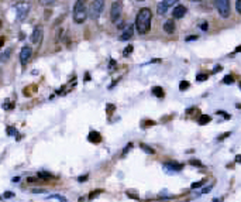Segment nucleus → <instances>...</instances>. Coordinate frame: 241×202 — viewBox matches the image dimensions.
Wrapping results in <instances>:
<instances>
[{
  "instance_id": "34",
  "label": "nucleus",
  "mask_w": 241,
  "mask_h": 202,
  "mask_svg": "<svg viewBox=\"0 0 241 202\" xmlns=\"http://www.w3.org/2000/svg\"><path fill=\"white\" fill-rule=\"evenodd\" d=\"M38 2H40V3L42 4V6H44V4H51V3H54L55 0H38Z\"/></svg>"
},
{
  "instance_id": "29",
  "label": "nucleus",
  "mask_w": 241,
  "mask_h": 202,
  "mask_svg": "<svg viewBox=\"0 0 241 202\" xmlns=\"http://www.w3.org/2000/svg\"><path fill=\"white\" fill-rule=\"evenodd\" d=\"M3 109H6V110H9V109H13V103H11V102H9V100H6V102L3 103Z\"/></svg>"
},
{
  "instance_id": "44",
  "label": "nucleus",
  "mask_w": 241,
  "mask_h": 202,
  "mask_svg": "<svg viewBox=\"0 0 241 202\" xmlns=\"http://www.w3.org/2000/svg\"><path fill=\"white\" fill-rule=\"evenodd\" d=\"M190 2H193V3H197V2H202V0H190Z\"/></svg>"
},
{
  "instance_id": "32",
  "label": "nucleus",
  "mask_w": 241,
  "mask_h": 202,
  "mask_svg": "<svg viewBox=\"0 0 241 202\" xmlns=\"http://www.w3.org/2000/svg\"><path fill=\"white\" fill-rule=\"evenodd\" d=\"M127 195L130 196V198H134V199H140L138 198V195L135 194V192H133V191H127Z\"/></svg>"
},
{
  "instance_id": "24",
  "label": "nucleus",
  "mask_w": 241,
  "mask_h": 202,
  "mask_svg": "<svg viewBox=\"0 0 241 202\" xmlns=\"http://www.w3.org/2000/svg\"><path fill=\"white\" fill-rule=\"evenodd\" d=\"M199 28H200L202 31H207V30H209L207 21H200V23H199Z\"/></svg>"
},
{
  "instance_id": "36",
  "label": "nucleus",
  "mask_w": 241,
  "mask_h": 202,
  "mask_svg": "<svg viewBox=\"0 0 241 202\" xmlns=\"http://www.w3.org/2000/svg\"><path fill=\"white\" fill-rule=\"evenodd\" d=\"M14 196V194L11 191H7V192H4V198H13Z\"/></svg>"
},
{
  "instance_id": "41",
  "label": "nucleus",
  "mask_w": 241,
  "mask_h": 202,
  "mask_svg": "<svg viewBox=\"0 0 241 202\" xmlns=\"http://www.w3.org/2000/svg\"><path fill=\"white\" fill-rule=\"evenodd\" d=\"M197 37L196 36H192V37H186V41H193V40H196Z\"/></svg>"
},
{
  "instance_id": "6",
  "label": "nucleus",
  "mask_w": 241,
  "mask_h": 202,
  "mask_svg": "<svg viewBox=\"0 0 241 202\" xmlns=\"http://www.w3.org/2000/svg\"><path fill=\"white\" fill-rule=\"evenodd\" d=\"M179 0H162L159 4L157 6V10H158V14H165V13H168V10L172 7V6H175L178 3Z\"/></svg>"
},
{
  "instance_id": "43",
  "label": "nucleus",
  "mask_w": 241,
  "mask_h": 202,
  "mask_svg": "<svg viewBox=\"0 0 241 202\" xmlns=\"http://www.w3.org/2000/svg\"><path fill=\"white\" fill-rule=\"evenodd\" d=\"M3 44H4V38L3 37H0V48L3 47Z\"/></svg>"
},
{
  "instance_id": "21",
  "label": "nucleus",
  "mask_w": 241,
  "mask_h": 202,
  "mask_svg": "<svg viewBox=\"0 0 241 202\" xmlns=\"http://www.w3.org/2000/svg\"><path fill=\"white\" fill-rule=\"evenodd\" d=\"M140 147H141V148H143V150L145 151V153H148V154H154V153H155V151H154L150 146H147V144H144V143L140 144Z\"/></svg>"
},
{
  "instance_id": "37",
  "label": "nucleus",
  "mask_w": 241,
  "mask_h": 202,
  "mask_svg": "<svg viewBox=\"0 0 241 202\" xmlns=\"http://www.w3.org/2000/svg\"><path fill=\"white\" fill-rule=\"evenodd\" d=\"M230 134H231V133H224V134H220V136H219V140L226 139V137H227V136H230Z\"/></svg>"
},
{
  "instance_id": "45",
  "label": "nucleus",
  "mask_w": 241,
  "mask_h": 202,
  "mask_svg": "<svg viewBox=\"0 0 241 202\" xmlns=\"http://www.w3.org/2000/svg\"><path fill=\"white\" fill-rule=\"evenodd\" d=\"M0 28H2V20H0Z\"/></svg>"
},
{
  "instance_id": "12",
  "label": "nucleus",
  "mask_w": 241,
  "mask_h": 202,
  "mask_svg": "<svg viewBox=\"0 0 241 202\" xmlns=\"http://www.w3.org/2000/svg\"><path fill=\"white\" fill-rule=\"evenodd\" d=\"M188 9L185 7V6H182V4H179V6H176L175 9H173V11H172V16L175 18H182L183 16L186 14Z\"/></svg>"
},
{
  "instance_id": "30",
  "label": "nucleus",
  "mask_w": 241,
  "mask_h": 202,
  "mask_svg": "<svg viewBox=\"0 0 241 202\" xmlns=\"http://www.w3.org/2000/svg\"><path fill=\"white\" fill-rule=\"evenodd\" d=\"M188 86H189V82L183 81L182 84H181V86H179V89H181V91H185V89H188Z\"/></svg>"
},
{
  "instance_id": "17",
  "label": "nucleus",
  "mask_w": 241,
  "mask_h": 202,
  "mask_svg": "<svg viewBox=\"0 0 241 202\" xmlns=\"http://www.w3.org/2000/svg\"><path fill=\"white\" fill-rule=\"evenodd\" d=\"M210 120H212V118H210V116H207V114H202L200 118H199V125H200V126L207 125Z\"/></svg>"
},
{
  "instance_id": "22",
  "label": "nucleus",
  "mask_w": 241,
  "mask_h": 202,
  "mask_svg": "<svg viewBox=\"0 0 241 202\" xmlns=\"http://www.w3.org/2000/svg\"><path fill=\"white\" fill-rule=\"evenodd\" d=\"M7 134H11V136H16L17 139H20V136H18L17 130H16L14 127H7Z\"/></svg>"
},
{
  "instance_id": "20",
  "label": "nucleus",
  "mask_w": 241,
  "mask_h": 202,
  "mask_svg": "<svg viewBox=\"0 0 241 202\" xmlns=\"http://www.w3.org/2000/svg\"><path fill=\"white\" fill-rule=\"evenodd\" d=\"M212 185H209V187H205V188H202V189H200V191H197V196H200V195H205V194H207V192H210V191H212Z\"/></svg>"
},
{
  "instance_id": "46",
  "label": "nucleus",
  "mask_w": 241,
  "mask_h": 202,
  "mask_svg": "<svg viewBox=\"0 0 241 202\" xmlns=\"http://www.w3.org/2000/svg\"><path fill=\"white\" fill-rule=\"evenodd\" d=\"M138 2H144V0H138Z\"/></svg>"
},
{
  "instance_id": "42",
  "label": "nucleus",
  "mask_w": 241,
  "mask_h": 202,
  "mask_svg": "<svg viewBox=\"0 0 241 202\" xmlns=\"http://www.w3.org/2000/svg\"><path fill=\"white\" fill-rule=\"evenodd\" d=\"M86 178H88V175H82V177H79L78 180H79L80 182H82V181H85V180H86Z\"/></svg>"
},
{
  "instance_id": "10",
  "label": "nucleus",
  "mask_w": 241,
  "mask_h": 202,
  "mask_svg": "<svg viewBox=\"0 0 241 202\" xmlns=\"http://www.w3.org/2000/svg\"><path fill=\"white\" fill-rule=\"evenodd\" d=\"M133 36H134V26H133V24H128V26L126 27V30H123V34L120 36V41H128Z\"/></svg>"
},
{
  "instance_id": "31",
  "label": "nucleus",
  "mask_w": 241,
  "mask_h": 202,
  "mask_svg": "<svg viewBox=\"0 0 241 202\" xmlns=\"http://www.w3.org/2000/svg\"><path fill=\"white\" fill-rule=\"evenodd\" d=\"M99 194H102V189H97V191H95V192H92V195H89V199H93V198H96Z\"/></svg>"
},
{
  "instance_id": "5",
  "label": "nucleus",
  "mask_w": 241,
  "mask_h": 202,
  "mask_svg": "<svg viewBox=\"0 0 241 202\" xmlns=\"http://www.w3.org/2000/svg\"><path fill=\"white\" fill-rule=\"evenodd\" d=\"M214 4L217 10H219V14L221 17L227 18L230 16V11H231V7H230V0H214Z\"/></svg>"
},
{
  "instance_id": "16",
  "label": "nucleus",
  "mask_w": 241,
  "mask_h": 202,
  "mask_svg": "<svg viewBox=\"0 0 241 202\" xmlns=\"http://www.w3.org/2000/svg\"><path fill=\"white\" fill-rule=\"evenodd\" d=\"M47 201H61V202H66L68 199L65 196H61V195H49L47 198Z\"/></svg>"
},
{
  "instance_id": "3",
  "label": "nucleus",
  "mask_w": 241,
  "mask_h": 202,
  "mask_svg": "<svg viewBox=\"0 0 241 202\" xmlns=\"http://www.w3.org/2000/svg\"><path fill=\"white\" fill-rule=\"evenodd\" d=\"M103 10H104V0H93L88 11V16L92 20H97L103 13Z\"/></svg>"
},
{
  "instance_id": "19",
  "label": "nucleus",
  "mask_w": 241,
  "mask_h": 202,
  "mask_svg": "<svg viewBox=\"0 0 241 202\" xmlns=\"http://www.w3.org/2000/svg\"><path fill=\"white\" fill-rule=\"evenodd\" d=\"M10 54H11V50H7L6 52H3V54L0 55V62H6L9 59V57H10Z\"/></svg>"
},
{
  "instance_id": "38",
  "label": "nucleus",
  "mask_w": 241,
  "mask_h": 202,
  "mask_svg": "<svg viewBox=\"0 0 241 202\" xmlns=\"http://www.w3.org/2000/svg\"><path fill=\"white\" fill-rule=\"evenodd\" d=\"M33 194H45V191H42V189H33Z\"/></svg>"
},
{
  "instance_id": "40",
  "label": "nucleus",
  "mask_w": 241,
  "mask_h": 202,
  "mask_svg": "<svg viewBox=\"0 0 241 202\" xmlns=\"http://www.w3.org/2000/svg\"><path fill=\"white\" fill-rule=\"evenodd\" d=\"M221 69V66L220 65H217V66H214V69H213V73H216V72H219V71Z\"/></svg>"
},
{
  "instance_id": "14",
  "label": "nucleus",
  "mask_w": 241,
  "mask_h": 202,
  "mask_svg": "<svg viewBox=\"0 0 241 202\" xmlns=\"http://www.w3.org/2000/svg\"><path fill=\"white\" fill-rule=\"evenodd\" d=\"M88 140L90 143H100V141H102V136H100V133H97V132H90L88 134Z\"/></svg>"
},
{
  "instance_id": "9",
  "label": "nucleus",
  "mask_w": 241,
  "mask_h": 202,
  "mask_svg": "<svg viewBox=\"0 0 241 202\" xmlns=\"http://www.w3.org/2000/svg\"><path fill=\"white\" fill-rule=\"evenodd\" d=\"M182 168H183V164H179V163H175V161H168L164 164V170L165 171H169V173H179Z\"/></svg>"
},
{
  "instance_id": "1",
  "label": "nucleus",
  "mask_w": 241,
  "mask_h": 202,
  "mask_svg": "<svg viewBox=\"0 0 241 202\" xmlns=\"http://www.w3.org/2000/svg\"><path fill=\"white\" fill-rule=\"evenodd\" d=\"M151 18H152V13H151L150 9H147V7H143L137 13V17H135V28H137L138 34L144 36V34H147L150 31Z\"/></svg>"
},
{
  "instance_id": "11",
  "label": "nucleus",
  "mask_w": 241,
  "mask_h": 202,
  "mask_svg": "<svg viewBox=\"0 0 241 202\" xmlns=\"http://www.w3.org/2000/svg\"><path fill=\"white\" fill-rule=\"evenodd\" d=\"M41 38H42V30H41V27H35L33 34H31V37H30V41H31L33 44H38L41 41Z\"/></svg>"
},
{
  "instance_id": "18",
  "label": "nucleus",
  "mask_w": 241,
  "mask_h": 202,
  "mask_svg": "<svg viewBox=\"0 0 241 202\" xmlns=\"http://www.w3.org/2000/svg\"><path fill=\"white\" fill-rule=\"evenodd\" d=\"M38 178H41V180H51L52 175L48 174L47 171H40V173H38Z\"/></svg>"
},
{
  "instance_id": "8",
  "label": "nucleus",
  "mask_w": 241,
  "mask_h": 202,
  "mask_svg": "<svg viewBox=\"0 0 241 202\" xmlns=\"http://www.w3.org/2000/svg\"><path fill=\"white\" fill-rule=\"evenodd\" d=\"M16 10H17V20H18V21H21V20H24V18L27 17V14H28L30 4L20 3V4H17V6H16Z\"/></svg>"
},
{
  "instance_id": "13",
  "label": "nucleus",
  "mask_w": 241,
  "mask_h": 202,
  "mask_svg": "<svg viewBox=\"0 0 241 202\" xmlns=\"http://www.w3.org/2000/svg\"><path fill=\"white\" fill-rule=\"evenodd\" d=\"M164 31L168 34L175 33V23H173V20H166L164 23Z\"/></svg>"
},
{
  "instance_id": "27",
  "label": "nucleus",
  "mask_w": 241,
  "mask_h": 202,
  "mask_svg": "<svg viewBox=\"0 0 241 202\" xmlns=\"http://www.w3.org/2000/svg\"><path fill=\"white\" fill-rule=\"evenodd\" d=\"M205 185V181H196L195 184H192V189H196V188H200Z\"/></svg>"
},
{
  "instance_id": "25",
  "label": "nucleus",
  "mask_w": 241,
  "mask_h": 202,
  "mask_svg": "<svg viewBox=\"0 0 241 202\" xmlns=\"http://www.w3.org/2000/svg\"><path fill=\"white\" fill-rule=\"evenodd\" d=\"M133 50H134V47H133V45H127V48H126L124 51H123V55H124V57L130 55V54L133 52Z\"/></svg>"
},
{
  "instance_id": "35",
  "label": "nucleus",
  "mask_w": 241,
  "mask_h": 202,
  "mask_svg": "<svg viewBox=\"0 0 241 202\" xmlns=\"http://www.w3.org/2000/svg\"><path fill=\"white\" fill-rule=\"evenodd\" d=\"M236 9H237V13H241V0L236 2Z\"/></svg>"
},
{
  "instance_id": "2",
  "label": "nucleus",
  "mask_w": 241,
  "mask_h": 202,
  "mask_svg": "<svg viewBox=\"0 0 241 202\" xmlns=\"http://www.w3.org/2000/svg\"><path fill=\"white\" fill-rule=\"evenodd\" d=\"M88 18V10L85 6V0H76L73 6V20L76 24H82Z\"/></svg>"
},
{
  "instance_id": "15",
  "label": "nucleus",
  "mask_w": 241,
  "mask_h": 202,
  "mask_svg": "<svg viewBox=\"0 0 241 202\" xmlns=\"http://www.w3.org/2000/svg\"><path fill=\"white\" fill-rule=\"evenodd\" d=\"M152 95L158 96V98H164V89L161 88V86H155V88H152Z\"/></svg>"
},
{
  "instance_id": "33",
  "label": "nucleus",
  "mask_w": 241,
  "mask_h": 202,
  "mask_svg": "<svg viewBox=\"0 0 241 202\" xmlns=\"http://www.w3.org/2000/svg\"><path fill=\"white\" fill-rule=\"evenodd\" d=\"M217 114H219V116H223V118H226V119H230V116H228V113H227V112H221V110H219V112H217Z\"/></svg>"
},
{
  "instance_id": "26",
  "label": "nucleus",
  "mask_w": 241,
  "mask_h": 202,
  "mask_svg": "<svg viewBox=\"0 0 241 202\" xmlns=\"http://www.w3.org/2000/svg\"><path fill=\"white\" fill-rule=\"evenodd\" d=\"M233 81H234L233 75H227V77L223 78V84H233Z\"/></svg>"
},
{
  "instance_id": "39",
  "label": "nucleus",
  "mask_w": 241,
  "mask_h": 202,
  "mask_svg": "<svg viewBox=\"0 0 241 202\" xmlns=\"http://www.w3.org/2000/svg\"><path fill=\"white\" fill-rule=\"evenodd\" d=\"M130 148H131V144H127V147H126V150L123 151V155H126L128 153V150H130Z\"/></svg>"
},
{
  "instance_id": "28",
  "label": "nucleus",
  "mask_w": 241,
  "mask_h": 202,
  "mask_svg": "<svg viewBox=\"0 0 241 202\" xmlns=\"http://www.w3.org/2000/svg\"><path fill=\"white\" fill-rule=\"evenodd\" d=\"M190 165H193V167H203V164H202L200 161H197L196 158H193V160H190Z\"/></svg>"
},
{
  "instance_id": "4",
  "label": "nucleus",
  "mask_w": 241,
  "mask_h": 202,
  "mask_svg": "<svg viewBox=\"0 0 241 202\" xmlns=\"http://www.w3.org/2000/svg\"><path fill=\"white\" fill-rule=\"evenodd\" d=\"M121 16H123V2L116 0L110 7V20L113 23H119Z\"/></svg>"
},
{
  "instance_id": "23",
  "label": "nucleus",
  "mask_w": 241,
  "mask_h": 202,
  "mask_svg": "<svg viewBox=\"0 0 241 202\" xmlns=\"http://www.w3.org/2000/svg\"><path fill=\"white\" fill-rule=\"evenodd\" d=\"M206 79H207V73H199L196 77L197 82H203V81H206Z\"/></svg>"
},
{
  "instance_id": "7",
  "label": "nucleus",
  "mask_w": 241,
  "mask_h": 202,
  "mask_svg": "<svg viewBox=\"0 0 241 202\" xmlns=\"http://www.w3.org/2000/svg\"><path fill=\"white\" fill-rule=\"evenodd\" d=\"M31 55H33V50H31V47H23L21 51H20V64H21L23 66L27 65L28 61L31 59Z\"/></svg>"
}]
</instances>
